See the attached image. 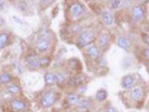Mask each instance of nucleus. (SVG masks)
<instances>
[{"label": "nucleus", "instance_id": "nucleus-4", "mask_svg": "<svg viewBox=\"0 0 149 112\" xmlns=\"http://www.w3.org/2000/svg\"><path fill=\"white\" fill-rule=\"evenodd\" d=\"M55 99H56V96H55L54 92L47 91L46 93L43 94L42 99H41V104H42L43 107L48 108V107L53 105V103L55 102Z\"/></svg>", "mask_w": 149, "mask_h": 112}, {"label": "nucleus", "instance_id": "nucleus-20", "mask_svg": "<svg viewBox=\"0 0 149 112\" xmlns=\"http://www.w3.org/2000/svg\"><path fill=\"white\" fill-rule=\"evenodd\" d=\"M90 99H88V98H84V99H81V101L79 102V104H78V107L80 109H88V107H90Z\"/></svg>", "mask_w": 149, "mask_h": 112}, {"label": "nucleus", "instance_id": "nucleus-11", "mask_svg": "<svg viewBox=\"0 0 149 112\" xmlns=\"http://www.w3.org/2000/svg\"><path fill=\"white\" fill-rule=\"evenodd\" d=\"M116 44L119 48H121V49H123V50H128L129 48H130V41H129L127 38L123 37V36H119V37L117 38Z\"/></svg>", "mask_w": 149, "mask_h": 112}, {"label": "nucleus", "instance_id": "nucleus-14", "mask_svg": "<svg viewBox=\"0 0 149 112\" xmlns=\"http://www.w3.org/2000/svg\"><path fill=\"white\" fill-rule=\"evenodd\" d=\"M66 99H67V102H68L69 104H71V105H78L79 102L81 101V97L76 93L68 94Z\"/></svg>", "mask_w": 149, "mask_h": 112}, {"label": "nucleus", "instance_id": "nucleus-19", "mask_svg": "<svg viewBox=\"0 0 149 112\" xmlns=\"http://www.w3.org/2000/svg\"><path fill=\"white\" fill-rule=\"evenodd\" d=\"M8 42V34L7 33H0V50L3 49Z\"/></svg>", "mask_w": 149, "mask_h": 112}, {"label": "nucleus", "instance_id": "nucleus-25", "mask_svg": "<svg viewBox=\"0 0 149 112\" xmlns=\"http://www.w3.org/2000/svg\"><path fill=\"white\" fill-rule=\"evenodd\" d=\"M142 40H143V42L145 43V44H147L149 46V34H147V33H143V34H142Z\"/></svg>", "mask_w": 149, "mask_h": 112}, {"label": "nucleus", "instance_id": "nucleus-12", "mask_svg": "<svg viewBox=\"0 0 149 112\" xmlns=\"http://www.w3.org/2000/svg\"><path fill=\"white\" fill-rule=\"evenodd\" d=\"M102 22L107 26H110V25L113 24V15H112V14L107 10L102 12Z\"/></svg>", "mask_w": 149, "mask_h": 112}, {"label": "nucleus", "instance_id": "nucleus-26", "mask_svg": "<svg viewBox=\"0 0 149 112\" xmlns=\"http://www.w3.org/2000/svg\"><path fill=\"white\" fill-rule=\"evenodd\" d=\"M143 57L145 59L149 61V48H145V49L143 50Z\"/></svg>", "mask_w": 149, "mask_h": 112}, {"label": "nucleus", "instance_id": "nucleus-9", "mask_svg": "<svg viewBox=\"0 0 149 112\" xmlns=\"http://www.w3.org/2000/svg\"><path fill=\"white\" fill-rule=\"evenodd\" d=\"M109 41H110V36L109 33H107V32L102 33L97 38V45H98V47H100V48H104L109 45Z\"/></svg>", "mask_w": 149, "mask_h": 112}, {"label": "nucleus", "instance_id": "nucleus-8", "mask_svg": "<svg viewBox=\"0 0 149 112\" xmlns=\"http://www.w3.org/2000/svg\"><path fill=\"white\" fill-rule=\"evenodd\" d=\"M10 107L13 111L19 112V111H22L25 109L26 104H25V102L23 100H21V99H13L10 103Z\"/></svg>", "mask_w": 149, "mask_h": 112}, {"label": "nucleus", "instance_id": "nucleus-18", "mask_svg": "<svg viewBox=\"0 0 149 112\" xmlns=\"http://www.w3.org/2000/svg\"><path fill=\"white\" fill-rule=\"evenodd\" d=\"M107 92L105 91L104 89H100L97 92V94H95V99H97V101L105 100V99H107Z\"/></svg>", "mask_w": 149, "mask_h": 112}, {"label": "nucleus", "instance_id": "nucleus-10", "mask_svg": "<svg viewBox=\"0 0 149 112\" xmlns=\"http://www.w3.org/2000/svg\"><path fill=\"white\" fill-rule=\"evenodd\" d=\"M26 63L27 65L32 68H36L38 66H41L40 64V58H37L35 56H28L26 58Z\"/></svg>", "mask_w": 149, "mask_h": 112}, {"label": "nucleus", "instance_id": "nucleus-28", "mask_svg": "<svg viewBox=\"0 0 149 112\" xmlns=\"http://www.w3.org/2000/svg\"><path fill=\"white\" fill-rule=\"evenodd\" d=\"M53 112H61V111H53Z\"/></svg>", "mask_w": 149, "mask_h": 112}, {"label": "nucleus", "instance_id": "nucleus-13", "mask_svg": "<svg viewBox=\"0 0 149 112\" xmlns=\"http://www.w3.org/2000/svg\"><path fill=\"white\" fill-rule=\"evenodd\" d=\"M88 55L92 59H97L100 57V51L95 45H91L88 48Z\"/></svg>", "mask_w": 149, "mask_h": 112}, {"label": "nucleus", "instance_id": "nucleus-2", "mask_svg": "<svg viewBox=\"0 0 149 112\" xmlns=\"http://www.w3.org/2000/svg\"><path fill=\"white\" fill-rule=\"evenodd\" d=\"M70 15H71V18L74 19V20H77V19L81 18V16L84 15L86 11L85 6L81 3H73L71 6H70Z\"/></svg>", "mask_w": 149, "mask_h": 112}, {"label": "nucleus", "instance_id": "nucleus-15", "mask_svg": "<svg viewBox=\"0 0 149 112\" xmlns=\"http://www.w3.org/2000/svg\"><path fill=\"white\" fill-rule=\"evenodd\" d=\"M45 82H46L47 85H53L56 83V77H55V75L53 73H47L45 75Z\"/></svg>", "mask_w": 149, "mask_h": 112}, {"label": "nucleus", "instance_id": "nucleus-23", "mask_svg": "<svg viewBox=\"0 0 149 112\" xmlns=\"http://www.w3.org/2000/svg\"><path fill=\"white\" fill-rule=\"evenodd\" d=\"M121 4H122V1H119V0H112V1L109 2V6L111 9H117Z\"/></svg>", "mask_w": 149, "mask_h": 112}, {"label": "nucleus", "instance_id": "nucleus-5", "mask_svg": "<svg viewBox=\"0 0 149 112\" xmlns=\"http://www.w3.org/2000/svg\"><path fill=\"white\" fill-rule=\"evenodd\" d=\"M131 17L132 20L135 21V22H139L141 21L144 17V13H143V9L141 6L136 5L133 6L131 9Z\"/></svg>", "mask_w": 149, "mask_h": 112}, {"label": "nucleus", "instance_id": "nucleus-7", "mask_svg": "<svg viewBox=\"0 0 149 112\" xmlns=\"http://www.w3.org/2000/svg\"><path fill=\"white\" fill-rule=\"evenodd\" d=\"M129 95H130L131 99L134 101H140L143 97V90L141 87L139 86H133L130 89V92H129Z\"/></svg>", "mask_w": 149, "mask_h": 112}, {"label": "nucleus", "instance_id": "nucleus-27", "mask_svg": "<svg viewBox=\"0 0 149 112\" xmlns=\"http://www.w3.org/2000/svg\"><path fill=\"white\" fill-rule=\"evenodd\" d=\"M105 112H116V111H115V109L113 107H109V108L105 110Z\"/></svg>", "mask_w": 149, "mask_h": 112}, {"label": "nucleus", "instance_id": "nucleus-16", "mask_svg": "<svg viewBox=\"0 0 149 112\" xmlns=\"http://www.w3.org/2000/svg\"><path fill=\"white\" fill-rule=\"evenodd\" d=\"M6 89L9 93H12V94H17L20 92V87H19L17 84H15V83H10V84H8Z\"/></svg>", "mask_w": 149, "mask_h": 112}, {"label": "nucleus", "instance_id": "nucleus-21", "mask_svg": "<svg viewBox=\"0 0 149 112\" xmlns=\"http://www.w3.org/2000/svg\"><path fill=\"white\" fill-rule=\"evenodd\" d=\"M11 78L12 77L9 73H1V75H0V82L6 84V83H9L11 82Z\"/></svg>", "mask_w": 149, "mask_h": 112}, {"label": "nucleus", "instance_id": "nucleus-17", "mask_svg": "<svg viewBox=\"0 0 149 112\" xmlns=\"http://www.w3.org/2000/svg\"><path fill=\"white\" fill-rule=\"evenodd\" d=\"M81 82H83V78L80 75H76V77H72L71 80H69V84L72 86H79Z\"/></svg>", "mask_w": 149, "mask_h": 112}, {"label": "nucleus", "instance_id": "nucleus-22", "mask_svg": "<svg viewBox=\"0 0 149 112\" xmlns=\"http://www.w3.org/2000/svg\"><path fill=\"white\" fill-rule=\"evenodd\" d=\"M55 77H56V82L59 83V84H61V83H63L65 82V73H57L56 75H55Z\"/></svg>", "mask_w": 149, "mask_h": 112}, {"label": "nucleus", "instance_id": "nucleus-6", "mask_svg": "<svg viewBox=\"0 0 149 112\" xmlns=\"http://www.w3.org/2000/svg\"><path fill=\"white\" fill-rule=\"evenodd\" d=\"M135 83V77L133 75H124L121 82V86L124 89H131Z\"/></svg>", "mask_w": 149, "mask_h": 112}, {"label": "nucleus", "instance_id": "nucleus-3", "mask_svg": "<svg viewBox=\"0 0 149 112\" xmlns=\"http://www.w3.org/2000/svg\"><path fill=\"white\" fill-rule=\"evenodd\" d=\"M93 34L90 31H85V32H81L80 36L78 38V43H77V46L79 48H85L90 44V42L92 41Z\"/></svg>", "mask_w": 149, "mask_h": 112}, {"label": "nucleus", "instance_id": "nucleus-1", "mask_svg": "<svg viewBox=\"0 0 149 112\" xmlns=\"http://www.w3.org/2000/svg\"><path fill=\"white\" fill-rule=\"evenodd\" d=\"M50 48V40L48 34H41L36 41V51L38 53H46Z\"/></svg>", "mask_w": 149, "mask_h": 112}, {"label": "nucleus", "instance_id": "nucleus-24", "mask_svg": "<svg viewBox=\"0 0 149 112\" xmlns=\"http://www.w3.org/2000/svg\"><path fill=\"white\" fill-rule=\"evenodd\" d=\"M51 63V59L49 58H40V64L42 66H48Z\"/></svg>", "mask_w": 149, "mask_h": 112}]
</instances>
